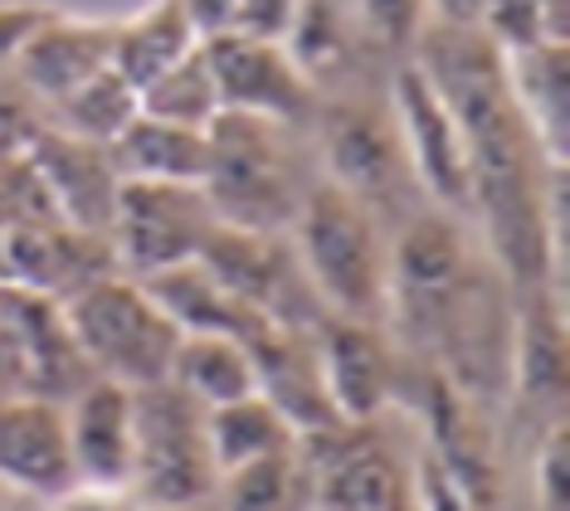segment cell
Listing matches in <instances>:
<instances>
[{"label":"cell","mask_w":570,"mask_h":511,"mask_svg":"<svg viewBox=\"0 0 570 511\" xmlns=\"http://www.w3.org/2000/svg\"><path fill=\"white\" fill-rule=\"evenodd\" d=\"M414 69L434 83L469 147L473 215L483 225V248L517 293L551 287V186L566 166H551L522 122L508 88V63L478 30L424 24L414 39Z\"/></svg>","instance_id":"obj_1"},{"label":"cell","mask_w":570,"mask_h":511,"mask_svg":"<svg viewBox=\"0 0 570 511\" xmlns=\"http://www.w3.org/2000/svg\"><path fill=\"white\" fill-rule=\"evenodd\" d=\"M502 273L483 254H473L459 215L420 209L391 244V297L385 317L395 332L439 361L459 395H498L512 365V317L502 297Z\"/></svg>","instance_id":"obj_2"},{"label":"cell","mask_w":570,"mask_h":511,"mask_svg":"<svg viewBox=\"0 0 570 511\" xmlns=\"http://www.w3.org/2000/svg\"><path fill=\"white\" fill-rule=\"evenodd\" d=\"M288 244L297 254L307 287L317 307L342 322H385V297H391V239L381 229V215L356 205L327 180H317L303 195Z\"/></svg>","instance_id":"obj_3"},{"label":"cell","mask_w":570,"mask_h":511,"mask_svg":"<svg viewBox=\"0 0 570 511\" xmlns=\"http://www.w3.org/2000/svg\"><path fill=\"white\" fill-rule=\"evenodd\" d=\"M63 326L94 380H112L122 390H147L171 380L180 351V326L147 293L141 278L102 273L63 303Z\"/></svg>","instance_id":"obj_4"},{"label":"cell","mask_w":570,"mask_h":511,"mask_svg":"<svg viewBox=\"0 0 570 511\" xmlns=\"http://www.w3.org/2000/svg\"><path fill=\"white\" fill-rule=\"evenodd\" d=\"M307 190L313 186H303L293 166L288 127L239 112H219L210 122L205 200L225 229L288 234Z\"/></svg>","instance_id":"obj_5"},{"label":"cell","mask_w":570,"mask_h":511,"mask_svg":"<svg viewBox=\"0 0 570 511\" xmlns=\"http://www.w3.org/2000/svg\"><path fill=\"white\" fill-rule=\"evenodd\" d=\"M219 488L205 410L166 380L132 390V492L147 511H190Z\"/></svg>","instance_id":"obj_6"},{"label":"cell","mask_w":570,"mask_h":511,"mask_svg":"<svg viewBox=\"0 0 570 511\" xmlns=\"http://www.w3.org/2000/svg\"><path fill=\"white\" fill-rule=\"evenodd\" d=\"M219 219L200 186H151V180H122L118 209L108 225L112 264L127 278H157V273L186 268L215 239Z\"/></svg>","instance_id":"obj_7"},{"label":"cell","mask_w":570,"mask_h":511,"mask_svg":"<svg viewBox=\"0 0 570 511\" xmlns=\"http://www.w3.org/2000/svg\"><path fill=\"white\" fill-rule=\"evenodd\" d=\"M317 112V156H322V180L366 205L371 215L381 200H391L405 186H414L405 147H400L391 98H342Z\"/></svg>","instance_id":"obj_8"},{"label":"cell","mask_w":570,"mask_h":511,"mask_svg":"<svg viewBox=\"0 0 570 511\" xmlns=\"http://www.w3.org/2000/svg\"><path fill=\"white\" fill-rule=\"evenodd\" d=\"M391 117L400 147H405L414 186L434 200L444 215H473V180H469V147L444 108V98L434 94V83L414 63L395 73L391 83Z\"/></svg>","instance_id":"obj_9"},{"label":"cell","mask_w":570,"mask_h":511,"mask_svg":"<svg viewBox=\"0 0 570 511\" xmlns=\"http://www.w3.org/2000/svg\"><path fill=\"white\" fill-rule=\"evenodd\" d=\"M205 63H210L219 112L258 117V122L297 127L313 122L317 94L313 78L293 63L283 45H264V39L244 35H215L205 39Z\"/></svg>","instance_id":"obj_10"},{"label":"cell","mask_w":570,"mask_h":511,"mask_svg":"<svg viewBox=\"0 0 570 511\" xmlns=\"http://www.w3.org/2000/svg\"><path fill=\"white\" fill-rule=\"evenodd\" d=\"M20 161L30 166L40 195L55 200V215L63 225L108 239L112 209H118V190H122V176H118V166H112L108 147L63 137L55 127H35Z\"/></svg>","instance_id":"obj_11"},{"label":"cell","mask_w":570,"mask_h":511,"mask_svg":"<svg viewBox=\"0 0 570 511\" xmlns=\"http://www.w3.org/2000/svg\"><path fill=\"white\" fill-rule=\"evenodd\" d=\"M112 49H118V24L112 20H69L49 10L40 30L24 39L20 55L10 59V73L20 78L24 94H35L45 108H55L59 98L79 94L102 69H112Z\"/></svg>","instance_id":"obj_12"},{"label":"cell","mask_w":570,"mask_h":511,"mask_svg":"<svg viewBox=\"0 0 570 511\" xmlns=\"http://www.w3.org/2000/svg\"><path fill=\"white\" fill-rule=\"evenodd\" d=\"M317 365L342 424H371L395 395V361L381 326L327 317L317 326Z\"/></svg>","instance_id":"obj_13"},{"label":"cell","mask_w":570,"mask_h":511,"mask_svg":"<svg viewBox=\"0 0 570 511\" xmlns=\"http://www.w3.org/2000/svg\"><path fill=\"white\" fill-rule=\"evenodd\" d=\"M73 488H132V390L88 380L63 410Z\"/></svg>","instance_id":"obj_14"},{"label":"cell","mask_w":570,"mask_h":511,"mask_svg":"<svg viewBox=\"0 0 570 511\" xmlns=\"http://www.w3.org/2000/svg\"><path fill=\"white\" fill-rule=\"evenodd\" d=\"M0 482L30 497H63L73 488L63 404L0 400Z\"/></svg>","instance_id":"obj_15"},{"label":"cell","mask_w":570,"mask_h":511,"mask_svg":"<svg viewBox=\"0 0 570 511\" xmlns=\"http://www.w3.org/2000/svg\"><path fill=\"white\" fill-rule=\"evenodd\" d=\"M141 283H147V293L157 297L166 307V317L186 336H229L239 346H254L268 332V322L244 297L229 293L205 264H186V268L157 273V278H141Z\"/></svg>","instance_id":"obj_16"},{"label":"cell","mask_w":570,"mask_h":511,"mask_svg":"<svg viewBox=\"0 0 570 511\" xmlns=\"http://www.w3.org/2000/svg\"><path fill=\"white\" fill-rule=\"evenodd\" d=\"M522 317L512 322V365L508 380H517L522 404L561 410L566 400V322L561 303L551 297V287H527Z\"/></svg>","instance_id":"obj_17"},{"label":"cell","mask_w":570,"mask_h":511,"mask_svg":"<svg viewBox=\"0 0 570 511\" xmlns=\"http://www.w3.org/2000/svg\"><path fill=\"white\" fill-rule=\"evenodd\" d=\"M508 63V88L512 102L522 112V122L531 127L537 147L547 151L551 166H566V117H570V83H566V45H531L522 55H502Z\"/></svg>","instance_id":"obj_18"},{"label":"cell","mask_w":570,"mask_h":511,"mask_svg":"<svg viewBox=\"0 0 570 511\" xmlns=\"http://www.w3.org/2000/svg\"><path fill=\"white\" fill-rule=\"evenodd\" d=\"M122 180H151V186H200L210 170V132H190L157 117H141L108 147Z\"/></svg>","instance_id":"obj_19"},{"label":"cell","mask_w":570,"mask_h":511,"mask_svg":"<svg viewBox=\"0 0 570 511\" xmlns=\"http://www.w3.org/2000/svg\"><path fill=\"white\" fill-rule=\"evenodd\" d=\"M205 39L196 35V24H190L186 6L180 0H157V6H147L141 16L122 20L118 24V49H112V69H118L127 83L137 88H151L166 69H176L186 55H196Z\"/></svg>","instance_id":"obj_20"},{"label":"cell","mask_w":570,"mask_h":511,"mask_svg":"<svg viewBox=\"0 0 570 511\" xmlns=\"http://www.w3.org/2000/svg\"><path fill=\"white\" fill-rule=\"evenodd\" d=\"M205 434H210V458H215L219 478L239 473V468H249V463H264V458H274V453L297 449V434L288 429V419L264 395H244L235 404L205 410Z\"/></svg>","instance_id":"obj_21"},{"label":"cell","mask_w":570,"mask_h":511,"mask_svg":"<svg viewBox=\"0 0 570 511\" xmlns=\"http://www.w3.org/2000/svg\"><path fill=\"white\" fill-rule=\"evenodd\" d=\"M171 385L190 395L200 410H219L244 395H258L249 346L229 336H180V351L171 361Z\"/></svg>","instance_id":"obj_22"},{"label":"cell","mask_w":570,"mask_h":511,"mask_svg":"<svg viewBox=\"0 0 570 511\" xmlns=\"http://www.w3.org/2000/svg\"><path fill=\"white\" fill-rule=\"evenodd\" d=\"M45 112H49L45 127H55V132L94 141V147H112V141L137 122L141 98L118 69H102L94 83H83L79 94H69V98H59L55 108H45Z\"/></svg>","instance_id":"obj_23"},{"label":"cell","mask_w":570,"mask_h":511,"mask_svg":"<svg viewBox=\"0 0 570 511\" xmlns=\"http://www.w3.org/2000/svg\"><path fill=\"white\" fill-rule=\"evenodd\" d=\"M225 482V511H313V468L303 463V439L288 453L249 463Z\"/></svg>","instance_id":"obj_24"},{"label":"cell","mask_w":570,"mask_h":511,"mask_svg":"<svg viewBox=\"0 0 570 511\" xmlns=\"http://www.w3.org/2000/svg\"><path fill=\"white\" fill-rule=\"evenodd\" d=\"M141 117L190 127V132H210V122L219 117V94H215L210 63H205V45L180 59L176 69H166L151 88H141Z\"/></svg>","instance_id":"obj_25"},{"label":"cell","mask_w":570,"mask_h":511,"mask_svg":"<svg viewBox=\"0 0 570 511\" xmlns=\"http://www.w3.org/2000/svg\"><path fill=\"white\" fill-rule=\"evenodd\" d=\"M356 30H361V20H356L352 0H303V6H297V20H293V35L283 49H288L293 63L307 78H317L322 69H332V63L346 59Z\"/></svg>","instance_id":"obj_26"},{"label":"cell","mask_w":570,"mask_h":511,"mask_svg":"<svg viewBox=\"0 0 570 511\" xmlns=\"http://www.w3.org/2000/svg\"><path fill=\"white\" fill-rule=\"evenodd\" d=\"M478 35L488 39L498 55H522L531 45H547L551 24H547V6L541 0H483V24ZM561 45V39H556Z\"/></svg>","instance_id":"obj_27"},{"label":"cell","mask_w":570,"mask_h":511,"mask_svg":"<svg viewBox=\"0 0 570 511\" xmlns=\"http://www.w3.org/2000/svg\"><path fill=\"white\" fill-rule=\"evenodd\" d=\"M361 35L381 49H414L424 30V0H352Z\"/></svg>","instance_id":"obj_28"},{"label":"cell","mask_w":570,"mask_h":511,"mask_svg":"<svg viewBox=\"0 0 570 511\" xmlns=\"http://www.w3.org/2000/svg\"><path fill=\"white\" fill-rule=\"evenodd\" d=\"M297 6L303 0H239L235 20L225 35H244V39H264V45H288Z\"/></svg>","instance_id":"obj_29"},{"label":"cell","mask_w":570,"mask_h":511,"mask_svg":"<svg viewBox=\"0 0 570 511\" xmlns=\"http://www.w3.org/2000/svg\"><path fill=\"white\" fill-rule=\"evenodd\" d=\"M414 482H420V502H424V511H478V502L469 492L453 482L444 468L434 463V458H424L420 463V473H414Z\"/></svg>","instance_id":"obj_30"},{"label":"cell","mask_w":570,"mask_h":511,"mask_svg":"<svg viewBox=\"0 0 570 511\" xmlns=\"http://www.w3.org/2000/svg\"><path fill=\"white\" fill-rule=\"evenodd\" d=\"M55 511H147L132 488H69L55 497Z\"/></svg>","instance_id":"obj_31"},{"label":"cell","mask_w":570,"mask_h":511,"mask_svg":"<svg viewBox=\"0 0 570 511\" xmlns=\"http://www.w3.org/2000/svg\"><path fill=\"white\" fill-rule=\"evenodd\" d=\"M49 16V10H24V6H10L0 10V63H10L20 55V45L30 39L35 30H40V20Z\"/></svg>","instance_id":"obj_32"},{"label":"cell","mask_w":570,"mask_h":511,"mask_svg":"<svg viewBox=\"0 0 570 511\" xmlns=\"http://www.w3.org/2000/svg\"><path fill=\"white\" fill-rule=\"evenodd\" d=\"M424 24H439V30H478L483 24V0H424Z\"/></svg>","instance_id":"obj_33"},{"label":"cell","mask_w":570,"mask_h":511,"mask_svg":"<svg viewBox=\"0 0 570 511\" xmlns=\"http://www.w3.org/2000/svg\"><path fill=\"white\" fill-rule=\"evenodd\" d=\"M180 6H186V16H190V24H196L200 39H215V35L229 30L239 0H180Z\"/></svg>","instance_id":"obj_34"}]
</instances>
